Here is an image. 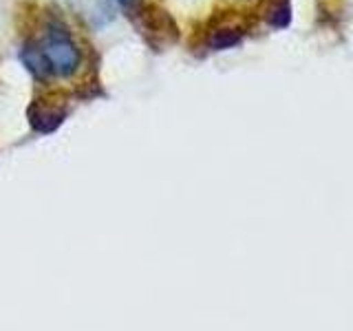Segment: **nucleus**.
<instances>
[{
    "label": "nucleus",
    "mask_w": 353,
    "mask_h": 331,
    "mask_svg": "<svg viewBox=\"0 0 353 331\" xmlns=\"http://www.w3.org/2000/svg\"><path fill=\"white\" fill-rule=\"evenodd\" d=\"M135 16L139 20V27L143 38L148 40L150 47L159 49L163 44H174L179 40V27H176L174 18L154 5H141Z\"/></svg>",
    "instance_id": "2"
},
{
    "label": "nucleus",
    "mask_w": 353,
    "mask_h": 331,
    "mask_svg": "<svg viewBox=\"0 0 353 331\" xmlns=\"http://www.w3.org/2000/svg\"><path fill=\"white\" fill-rule=\"evenodd\" d=\"M117 5L121 7V9H126L130 16H135V11L143 5L141 0H117Z\"/></svg>",
    "instance_id": "5"
},
{
    "label": "nucleus",
    "mask_w": 353,
    "mask_h": 331,
    "mask_svg": "<svg viewBox=\"0 0 353 331\" xmlns=\"http://www.w3.org/2000/svg\"><path fill=\"white\" fill-rule=\"evenodd\" d=\"M265 18H268V25L274 27V29H287L292 22V3L290 0H274V3L270 5L268 14H265Z\"/></svg>",
    "instance_id": "4"
},
{
    "label": "nucleus",
    "mask_w": 353,
    "mask_h": 331,
    "mask_svg": "<svg viewBox=\"0 0 353 331\" xmlns=\"http://www.w3.org/2000/svg\"><path fill=\"white\" fill-rule=\"evenodd\" d=\"M20 60L36 80H69L82 66V49L64 20L51 16L44 22L40 36L25 42Z\"/></svg>",
    "instance_id": "1"
},
{
    "label": "nucleus",
    "mask_w": 353,
    "mask_h": 331,
    "mask_svg": "<svg viewBox=\"0 0 353 331\" xmlns=\"http://www.w3.org/2000/svg\"><path fill=\"white\" fill-rule=\"evenodd\" d=\"M245 38V31L239 25H221V27H214L212 31L208 33V49L210 51H225V49H232L236 47V44L243 42Z\"/></svg>",
    "instance_id": "3"
}]
</instances>
